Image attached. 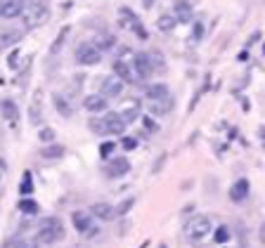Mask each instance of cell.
Returning <instances> with one entry per match:
<instances>
[{
	"mask_svg": "<svg viewBox=\"0 0 265 248\" xmlns=\"http://www.w3.org/2000/svg\"><path fill=\"white\" fill-rule=\"evenodd\" d=\"M64 239V224L59 217H43L38 222V232H36V241L40 243H55Z\"/></svg>",
	"mask_w": 265,
	"mask_h": 248,
	"instance_id": "obj_1",
	"label": "cell"
},
{
	"mask_svg": "<svg viewBox=\"0 0 265 248\" xmlns=\"http://www.w3.org/2000/svg\"><path fill=\"white\" fill-rule=\"evenodd\" d=\"M185 234H187V239L194 243L206 241L209 234H213V222H211V217H206V215L192 217L190 222L185 224Z\"/></svg>",
	"mask_w": 265,
	"mask_h": 248,
	"instance_id": "obj_2",
	"label": "cell"
},
{
	"mask_svg": "<svg viewBox=\"0 0 265 248\" xmlns=\"http://www.w3.org/2000/svg\"><path fill=\"white\" fill-rule=\"evenodd\" d=\"M48 17H50V10L43 5V3H36V5L26 7L24 14H22L26 29H36V26L45 24V21H48Z\"/></svg>",
	"mask_w": 265,
	"mask_h": 248,
	"instance_id": "obj_3",
	"label": "cell"
},
{
	"mask_svg": "<svg viewBox=\"0 0 265 248\" xmlns=\"http://www.w3.org/2000/svg\"><path fill=\"white\" fill-rule=\"evenodd\" d=\"M93 213L90 211H76L74 215H71V220H74V227L80 232V234L86 236H97L99 234V227L93 222Z\"/></svg>",
	"mask_w": 265,
	"mask_h": 248,
	"instance_id": "obj_4",
	"label": "cell"
},
{
	"mask_svg": "<svg viewBox=\"0 0 265 248\" xmlns=\"http://www.w3.org/2000/svg\"><path fill=\"white\" fill-rule=\"evenodd\" d=\"M76 59H78L83 66H95V64H99V59H102V52H99L95 45L86 43V45H78V50H76Z\"/></svg>",
	"mask_w": 265,
	"mask_h": 248,
	"instance_id": "obj_5",
	"label": "cell"
},
{
	"mask_svg": "<svg viewBox=\"0 0 265 248\" xmlns=\"http://www.w3.org/2000/svg\"><path fill=\"white\" fill-rule=\"evenodd\" d=\"M24 10H26V0H3L0 17L14 19V17H19V14H24Z\"/></svg>",
	"mask_w": 265,
	"mask_h": 248,
	"instance_id": "obj_6",
	"label": "cell"
},
{
	"mask_svg": "<svg viewBox=\"0 0 265 248\" xmlns=\"http://www.w3.org/2000/svg\"><path fill=\"white\" fill-rule=\"evenodd\" d=\"M133 69H135L137 78H149V76L154 74V66H152V62H149L147 52H137L135 59H133Z\"/></svg>",
	"mask_w": 265,
	"mask_h": 248,
	"instance_id": "obj_7",
	"label": "cell"
},
{
	"mask_svg": "<svg viewBox=\"0 0 265 248\" xmlns=\"http://www.w3.org/2000/svg\"><path fill=\"white\" fill-rule=\"evenodd\" d=\"M121 93H124V81H121V78H116V76L105 78V83H102V97L116 99V97H121Z\"/></svg>",
	"mask_w": 265,
	"mask_h": 248,
	"instance_id": "obj_8",
	"label": "cell"
},
{
	"mask_svg": "<svg viewBox=\"0 0 265 248\" xmlns=\"http://www.w3.org/2000/svg\"><path fill=\"white\" fill-rule=\"evenodd\" d=\"M105 123H107V135H124L126 132V121L121 114H107L105 116Z\"/></svg>",
	"mask_w": 265,
	"mask_h": 248,
	"instance_id": "obj_9",
	"label": "cell"
},
{
	"mask_svg": "<svg viewBox=\"0 0 265 248\" xmlns=\"http://www.w3.org/2000/svg\"><path fill=\"white\" fill-rule=\"evenodd\" d=\"M249 189H251L249 180H247V177H239V180H237L232 187H230V198H232L234 204H241V201H247Z\"/></svg>",
	"mask_w": 265,
	"mask_h": 248,
	"instance_id": "obj_10",
	"label": "cell"
},
{
	"mask_svg": "<svg viewBox=\"0 0 265 248\" xmlns=\"http://www.w3.org/2000/svg\"><path fill=\"white\" fill-rule=\"evenodd\" d=\"M147 109L152 116H166L168 111L173 109V97L166 99H147Z\"/></svg>",
	"mask_w": 265,
	"mask_h": 248,
	"instance_id": "obj_11",
	"label": "cell"
},
{
	"mask_svg": "<svg viewBox=\"0 0 265 248\" xmlns=\"http://www.w3.org/2000/svg\"><path fill=\"white\" fill-rule=\"evenodd\" d=\"M107 104H109V99L102 97V95H90V97H86V102H83V106H86L90 114L107 111Z\"/></svg>",
	"mask_w": 265,
	"mask_h": 248,
	"instance_id": "obj_12",
	"label": "cell"
},
{
	"mask_svg": "<svg viewBox=\"0 0 265 248\" xmlns=\"http://www.w3.org/2000/svg\"><path fill=\"white\" fill-rule=\"evenodd\" d=\"M128 170H130L128 159H126V156H116V159L111 161V166H109V170H107V175H109V177H124Z\"/></svg>",
	"mask_w": 265,
	"mask_h": 248,
	"instance_id": "obj_13",
	"label": "cell"
},
{
	"mask_svg": "<svg viewBox=\"0 0 265 248\" xmlns=\"http://www.w3.org/2000/svg\"><path fill=\"white\" fill-rule=\"evenodd\" d=\"M90 213H93L95 217H99V220H114V217H116V208L109 204H102V201L90 206Z\"/></svg>",
	"mask_w": 265,
	"mask_h": 248,
	"instance_id": "obj_14",
	"label": "cell"
},
{
	"mask_svg": "<svg viewBox=\"0 0 265 248\" xmlns=\"http://www.w3.org/2000/svg\"><path fill=\"white\" fill-rule=\"evenodd\" d=\"M145 97L147 99H166V97H171V90H168L166 83H154V85L147 87Z\"/></svg>",
	"mask_w": 265,
	"mask_h": 248,
	"instance_id": "obj_15",
	"label": "cell"
},
{
	"mask_svg": "<svg viewBox=\"0 0 265 248\" xmlns=\"http://www.w3.org/2000/svg\"><path fill=\"white\" fill-rule=\"evenodd\" d=\"M114 76L121 78L124 83H133V69L126 62H121V59H114Z\"/></svg>",
	"mask_w": 265,
	"mask_h": 248,
	"instance_id": "obj_16",
	"label": "cell"
},
{
	"mask_svg": "<svg viewBox=\"0 0 265 248\" xmlns=\"http://www.w3.org/2000/svg\"><path fill=\"white\" fill-rule=\"evenodd\" d=\"M0 111H3L5 121H10V123H14L19 118V106L14 104L12 99H3V102H0Z\"/></svg>",
	"mask_w": 265,
	"mask_h": 248,
	"instance_id": "obj_17",
	"label": "cell"
},
{
	"mask_svg": "<svg viewBox=\"0 0 265 248\" xmlns=\"http://www.w3.org/2000/svg\"><path fill=\"white\" fill-rule=\"evenodd\" d=\"M121 116H124L126 123H135L137 118H140V99H133V102H128V106H126L124 111H121Z\"/></svg>",
	"mask_w": 265,
	"mask_h": 248,
	"instance_id": "obj_18",
	"label": "cell"
},
{
	"mask_svg": "<svg viewBox=\"0 0 265 248\" xmlns=\"http://www.w3.org/2000/svg\"><path fill=\"white\" fill-rule=\"evenodd\" d=\"M175 19H180V21H190L192 19V5L187 0H175Z\"/></svg>",
	"mask_w": 265,
	"mask_h": 248,
	"instance_id": "obj_19",
	"label": "cell"
},
{
	"mask_svg": "<svg viewBox=\"0 0 265 248\" xmlns=\"http://www.w3.org/2000/svg\"><path fill=\"white\" fill-rule=\"evenodd\" d=\"M52 104H55V109L59 114H62L64 118H71V106H69V102H67V97H64V95H55V97H52Z\"/></svg>",
	"mask_w": 265,
	"mask_h": 248,
	"instance_id": "obj_20",
	"label": "cell"
},
{
	"mask_svg": "<svg viewBox=\"0 0 265 248\" xmlns=\"http://www.w3.org/2000/svg\"><path fill=\"white\" fill-rule=\"evenodd\" d=\"M230 239H232V230H230L228 224H220V227H216V230H213V241L216 243H228Z\"/></svg>",
	"mask_w": 265,
	"mask_h": 248,
	"instance_id": "obj_21",
	"label": "cell"
},
{
	"mask_svg": "<svg viewBox=\"0 0 265 248\" xmlns=\"http://www.w3.org/2000/svg\"><path fill=\"white\" fill-rule=\"evenodd\" d=\"M17 208H19L22 213H26V215H36V213L40 211V208H38V204L33 201V198H22V201L17 204Z\"/></svg>",
	"mask_w": 265,
	"mask_h": 248,
	"instance_id": "obj_22",
	"label": "cell"
},
{
	"mask_svg": "<svg viewBox=\"0 0 265 248\" xmlns=\"http://www.w3.org/2000/svg\"><path fill=\"white\" fill-rule=\"evenodd\" d=\"M62 154H64V147H59V144H50V147L40 149V156H43V159H50V161H52V159H59Z\"/></svg>",
	"mask_w": 265,
	"mask_h": 248,
	"instance_id": "obj_23",
	"label": "cell"
},
{
	"mask_svg": "<svg viewBox=\"0 0 265 248\" xmlns=\"http://www.w3.org/2000/svg\"><path fill=\"white\" fill-rule=\"evenodd\" d=\"M22 38V33L19 31H3L0 33V48H10V45H14Z\"/></svg>",
	"mask_w": 265,
	"mask_h": 248,
	"instance_id": "obj_24",
	"label": "cell"
},
{
	"mask_svg": "<svg viewBox=\"0 0 265 248\" xmlns=\"http://www.w3.org/2000/svg\"><path fill=\"white\" fill-rule=\"evenodd\" d=\"M88 128L95 132V135H107V123H105V118H97L93 116L90 121H88Z\"/></svg>",
	"mask_w": 265,
	"mask_h": 248,
	"instance_id": "obj_25",
	"label": "cell"
},
{
	"mask_svg": "<svg viewBox=\"0 0 265 248\" xmlns=\"http://www.w3.org/2000/svg\"><path fill=\"white\" fill-rule=\"evenodd\" d=\"M175 21H178V19H175V14H161L159 17V21H156V26H159L161 31H173V26H175Z\"/></svg>",
	"mask_w": 265,
	"mask_h": 248,
	"instance_id": "obj_26",
	"label": "cell"
},
{
	"mask_svg": "<svg viewBox=\"0 0 265 248\" xmlns=\"http://www.w3.org/2000/svg\"><path fill=\"white\" fill-rule=\"evenodd\" d=\"M147 55H149V62H152V66H154V71H164V69H166V62H164L161 50H152V52H147Z\"/></svg>",
	"mask_w": 265,
	"mask_h": 248,
	"instance_id": "obj_27",
	"label": "cell"
},
{
	"mask_svg": "<svg viewBox=\"0 0 265 248\" xmlns=\"http://www.w3.org/2000/svg\"><path fill=\"white\" fill-rule=\"evenodd\" d=\"M69 31H71V29H69V26H64L62 31H59V36L55 38V43L50 45V55H55V52H59V50H62V45H64V40H67Z\"/></svg>",
	"mask_w": 265,
	"mask_h": 248,
	"instance_id": "obj_28",
	"label": "cell"
},
{
	"mask_svg": "<svg viewBox=\"0 0 265 248\" xmlns=\"http://www.w3.org/2000/svg\"><path fill=\"white\" fill-rule=\"evenodd\" d=\"M19 192H22V196H29V194L33 192V180H31V170H26L24 177H22V185H19Z\"/></svg>",
	"mask_w": 265,
	"mask_h": 248,
	"instance_id": "obj_29",
	"label": "cell"
},
{
	"mask_svg": "<svg viewBox=\"0 0 265 248\" xmlns=\"http://www.w3.org/2000/svg\"><path fill=\"white\" fill-rule=\"evenodd\" d=\"M133 206H135V196H130V198H126V201H121V204L116 206V217L118 215H128Z\"/></svg>",
	"mask_w": 265,
	"mask_h": 248,
	"instance_id": "obj_30",
	"label": "cell"
},
{
	"mask_svg": "<svg viewBox=\"0 0 265 248\" xmlns=\"http://www.w3.org/2000/svg\"><path fill=\"white\" fill-rule=\"evenodd\" d=\"M114 43H116V38H111V36H99V38H97V50L102 52V50H107V48H114Z\"/></svg>",
	"mask_w": 265,
	"mask_h": 248,
	"instance_id": "obj_31",
	"label": "cell"
},
{
	"mask_svg": "<svg viewBox=\"0 0 265 248\" xmlns=\"http://www.w3.org/2000/svg\"><path fill=\"white\" fill-rule=\"evenodd\" d=\"M38 140H40V142H45V144L55 142V130H52V128H43V130L38 132Z\"/></svg>",
	"mask_w": 265,
	"mask_h": 248,
	"instance_id": "obj_32",
	"label": "cell"
},
{
	"mask_svg": "<svg viewBox=\"0 0 265 248\" xmlns=\"http://www.w3.org/2000/svg\"><path fill=\"white\" fill-rule=\"evenodd\" d=\"M114 149H116V144L114 142H102V147H99V156H102V159H111Z\"/></svg>",
	"mask_w": 265,
	"mask_h": 248,
	"instance_id": "obj_33",
	"label": "cell"
},
{
	"mask_svg": "<svg viewBox=\"0 0 265 248\" xmlns=\"http://www.w3.org/2000/svg\"><path fill=\"white\" fill-rule=\"evenodd\" d=\"M166 159H168V154H166V151H161V154H159V159H156V161H154V166H152V173H161V168H164V163H166Z\"/></svg>",
	"mask_w": 265,
	"mask_h": 248,
	"instance_id": "obj_34",
	"label": "cell"
},
{
	"mask_svg": "<svg viewBox=\"0 0 265 248\" xmlns=\"http://www.w3.org/2000/svg\"><path fill=\"white\" fill-rule=\"evenodd\" d=\"M5 248H29V243H26L22 236H14V239H10V241L5 243Z\"/></svg>",
	"mask_w": 265,
	"mask_h": 248,
	"instance_id": "obj_35",
	"label": "cell"
},
{
	"mask_svg": "<svg viewBox=\"0 0 265 248\" xmlns=\"http://www.w3.org/2000/svg\"><path fill=\"white\" fill-rule=\"evenodd\" d=\"M142 123H145V128H147L149 132H156V130H159V125H156V121H154V118L145 116V118H142Z\"/></svg>",
	"mask_w": 265,
	"mask_h": 248,
	"instance_id": "obj_36",
	"label": "cell"
},
{
	"mask_svg": "<svg viewBox=\"0 0 265 248\" xmlns=\"http://www.w3.org/2000/svg\"><path fill=\"white\" fill-rule=\"evenodd\" d=\"M121 144H124L126 151H133V149L137 147V140H135V137H124V142H121Z\"/></svg>",
	"mask_w": 265,
	"mask_h": 248,
	"instance_id": "obj_37",
	"label": "cell"
},
{
	"mask_svg": "<svg viewBox=\"0 0 265 248\" xmlns=\"http://www.w3.org/2000/svg\"><path fill=\"white\" fill-rule=\"evenodd\" d=\"M201 36H203V26L199 24V21H194V38H197V40H199V38H201Z\"/></svg>",
	"mask_w": 265,
	"mask_h": 248,
	"instance_id": "obj_38",
	"label": "cell"
},
{
	"mask_svg": "<svg viewBox=\"0 0 265 248\" xmlns=\"http://www.w3.org/2000/svg\"><path fill=\"white\" fill-rule=\"evenodd\" d=\"M17 59H19V55H17V52H14V55L10 57V66H12V69H17V64H19Z\"/></svg>",
	"mask_w": 265,
	"mask_h": 248,
	"instance_id": "obj_39",
	"label": "cell"
},
{
	"mask_svg": "<svg viewBox=\"0 0 265 248\" xmlns=\"http://www.w3.org/2000/svg\"><path fill=\"white\" fill-rule=\"evenodd\" d=\"M154 3H156V0H142V7H145V10H152Z\"/></svg>",
	"mask_w": 265,
	"mask_h": 248,
	"instance_id": "obj_40",
	"label": "cell"
},
{
	"mask_svg": "<svg viewBox=\"0 0 265 248\" xmlns=\"http://www.w3.org/2000/svg\"><path fill=\"white\" fill-rule=\"evenodd\" d=\"M5 170H7V163L0 159V177H3V173H5Z\"/></svg>",
	"mask_w": 265,
	"mask_h": 248,
	"instance_id": "obj_41",
	"label": "cell"
},
{
	"mask_svg": "<svg viewBox=\"0 0 265 248\" xmlns=\"http://www.w3.org/2000/svg\"><path fill=\"white\" fill-rule=\"evenodd\" d=\"M258 38H260V33L256 31V33H253V36H251V40H249V45H253V43H256V40H258Z\"/></svg>",
	"mask_w": 265,
	"mask_h": 248,
	"instance_id": "obj_42",
	"label": "cell"
},
{
	"mask_svg": "<svg viewBox=\"0 0 265 248\" xmlns=\"http://www.w3.org/2000/svg\"><path fill=\"white\" fill-rule=\"evenodd\" d=\"M260 241H263V246H265V224L260 227Z\"/></svg>",
	"mask_w": 265,
	"mask_h": 248,
	"instance_id": "obj_43",
	"label": "cell"
},
{
	"mask_svg": "<svg viewBox=\"0 0 265 248\" xmlns=\"http://www.w3.org/2000/svg\"><path fill=\"white\" fill-rule=\"evenodd\" d=\"M159 248H168V246H166V243H161V246H159Z\"/></svg>",
	"mask_w": 265,
	"mask_h": 248,
	"instance_id": "obj_44",
	"label": "cell"
},
{
	"mask_svg": "<svg viewBox=\"0 0 265 248\" xmlns=\"http://www.w3.org/2000/svg\"><path fill=\"white\" fill-rule=\"evenodd\" d=\"M263 55H265V48H263Z\"/></svg>",
	"mask_w": 265,
	"mask_h": 248,
	"instance_id": "obj_45",
	"label": "cell"
}]
</instances>
